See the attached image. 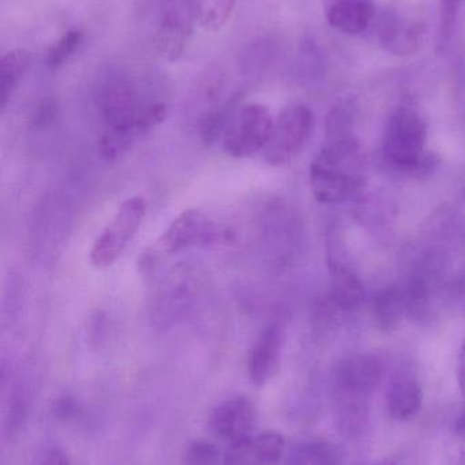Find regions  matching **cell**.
Segmentation results:
<instances>
[{
	"instance_id": "6da1fadb",
	"label": "cell",
	"mask_w": 465,
	"mask_h": 465,
	"mask_svg": "<svg viewBox=\"0 0 465 465\" xmlns=\"http://www.w3.org/2000/svg\"><path fill=\"white\" fill-rule=\"evenodd\" d=\"M96 100L103 124L98 152L108 163L122 158L139 136L160 125L167 116L166 104L144 100L133 79L125 75L104 79Z\"/></svg>"
},
{
	"instance_id": "7a4b0ae2",
	"label": "cell",
	"mask_w": 465,
	"mask_h": 465,
	"mask_svg": "<svg viewBox=\"0 0 465 465\" xmlns=\"http://www.w3.org/2000/svg\"><path fill=\"white\" fill-rule=\"evenodd\" d=\"M384 376V365L376 355L344 358L330 376L336 425L347 436H359L370 418V401Z\"/></svg>"
},
{
	"instance_id": "3957f363",
	"label": "cell",
	"mask_w": 465,
	"mask_h": 465,
	"mask_svg": "<svg viewBox=\"0 0 465 465\" xmlns=\"http://www.w3.org/2000/svg\"><path fill=\"white\" fill-rule=\"evenodd\" d=\"M311 193L324 204H343L359 195L366 184V154L355 136L328 138L308 171Z\"/></svg>"
},
{
	"instance_id": "277c9868",
	"label": "cell",
	"mask_w": 465,
	"mask_h": 465,
	"mask_svg": "<svg viewBox=\"0 0 465 465\" xmlns=\"http://www.w3.org/2000/svg\"><path fill=\"white\" fill-rule=\"evenodd\" d=\"M429 127L412 104L399 105L388 120L382 142L387 165L400 172H417L425 165Z\"/></svg>"
},
{
	"instance_id": "5b68a950",
	"label": "cell",
	"mask_w": 465,
	"mask_h": 465,
	"mask_svg": "<svg viewBox=\"0 0 465 465\" xmlns=\"http://www.w3.org/2000/svg\"><path fill=\"white\" fill-rule=\"evenodd\" d=\"M428 18L415 0H390L377 18L376 37L388 54L409 57L425 40Z\"/></svg>"
},
{
	"instance_id": "8992f818",
	"label": "cell",
	"mask_w": 465,
	"mask_h": 465,
	"mask_svg": "<svg viewBox=\"0 0 465 465\" xmlns=\"http://www.w3.org/2000/svg\"><path fill=\"white\" fill-rule=\"evenodd\" d=\"M147 203L141 196L123 202L111 223L101 231L90 249V262L97 270H106L117 262L126 246L133 240L147 217Z\"/></svg>"
},
{
	"instance_id": "52a82bcc",
	"label": "cell",
	"mask_w": 465,
	"mask_h": 465,
	"mask_svg": "<svg viewBox=\"0 0 465 465\" xmlns=\"http://www.w3.org/2000/svg\"><path fill=\"white\" fill-rule=\"evenodd\" d=\"M314 114L308 106L294 104L287 106L273 124L267 147L262 152L270 166H284L294 161L310 139Z\"/></svg>"
},
{
	"instance_id": "ba28073f",
	"label": "cell",
	"mask_w": 465,
	"mask_h": 465,
	"mask_svg": "<svg viewBox=\"0 0 465 465\" xmlns=\"http://www.w3.org/2000/svg\"><path fill=\"white\" fill-rule=\"evenodd\" d=\"M272 114L262 104L242 106L224 134L221 143L224 152L232 158L243 160L264 152L272 134Z\"/></svg>"
},
{
	"instance_id": "9c48e42d",
	"label": "cell",
	"mask_w": 465,
	"mask_h": 465,
	"mask_svg": "<svg viewBox=\"0 0 465 465\" xmlns=\"http://www.w3.org/2000/svg\"><path fill=\"white\" fill-rule=\"evenodd\" d=\"M197 22L196 0H163L156 24V49L169 62L180 59Z\"/></svg>"
},
{
	"instance_id": "30bf717a",
	"label": "cell",
	"mask_w": 465,
	"mask_h": 465,
	"mask_svg": "<svg viewBox=\"0 0 465 465\" xmlns=\"http://www.w3.org/2000/svg\"><path fill=\"white\" fill-rule=\"evenodd\" d=\"M302 232V223L288 204L275 202L265 210L262 240L275 264L284 267L294 259Z\"/></svg>"
},
{
	"instance_id": "8fae6325",
	"label": "cell",
	"mask_w": 465,
	"mask_h": 465,
	"mask_svg": "<svg viewBox=\"0 0 465 465\" xmlns=\"http://www.w3.org/2000/svg\"><path fill=\"white\" fill-rule=\"evenodd\" d=\"M216 235L217 229L209 215L198 209H188L172 221L158 240V245L166 253L177 254L194 246L213 242Z\"/></svg>"
},
{
	"instance_id": "7c38bea8",
	"label": "cell",
	"mask_w": 465,
	"mask_h": 465,
	"mask_svg": "<svg viewBox=\"0 0 465 465\" xmlns=\"http://www.w3.org/2000/svg\"><path fill=\"white\" fill-rule=\"evenodd\" d=\"M210 430L221 441L237 444L253 436L257 426V410L250 399L235 396L216 406L210 415Z\"/></svg>"
},
{
	"instance_id": "4fadbf2b",
	"label": "cell",
	"mask_w": 465,
	"mask_h": 465,
	"mask_svg": "<svg viewBox=\"0 0 465 465\" xmlns=\"http://www.w3.org/2000/svg\"><path fill=\"white\" fill-rule=\"evenodd\" d=\"M286 343V330L278 322H270L259 333L248 355V379L257 387L269 382L280 368Z\"/></svg>"
},
{
	"instance_id": "5bb4252c",
	"label": "cell",
	"mask_w": 465,
	"mask_h": 465,
	"mask_svg": "<svg viewBox=\"0 0 465 465\" xmlns=\"http://www.w3.org/2000/svg\"><path fill=\"white\" fill-rule=\"evenodd\" d=\"M286 452V440L276 431L253 434L237 444L228 445L223 465H276Z\"/></svg>"
},
{
	"instance_id": "9a60e30c",
	"label": "cell",
	"mask_w": 465,
	"mask_h": 465,
	"mask_svg": "<svg viewBox=\"0 0 465 465\" xmlns=\"http://www.w3.org/2000/svg\"><path fill=\"white\" fill-rule=\"evenodd\" d=\"M330 290L328 292V309L335 313H352L365 302L366 292L362 282L352 268L336 254L329 252Z\"/></svg>"
},
{
	"instance_id": "2e32d148",
	"label": "cell",
	"mask_w": 465,
	"mask_h": 465,
	"mask_svg": "<svg viewBox=\"0 0 465 465\" xmlns=\"http://www.w3.org/2000/svg\"><path fill=\"white\" fill-rule=\"evenodd\" d=\"M328 24L343 33L357 35L365 32L376 18V0H322Z\"/></svg>"
},
{
	"instance_id": "e0dca14e",
	"label": "cell",
	"mask_w": 465,
	"mask_h": 465,
	"mask_svg": "<svg viewBox=\"0 0 465 465\" xmlns=\"http://www.w3.org/2000/svg\"><path fill=\"white\" fill-rule=\"evenodd\" d=\"M423 404V390L411 374H399L390 381L387 392L388 414L396 422L414 420Z\"/></svg>"
},
{
	"instance_id": "ac0fdd59",
	"label": "cell",
	"mask_w": 465,
	"mask_h": 465,
	"mask_svg": "<svg viewBox=\"0 0 465 465\" xmlns=\"http://www.w3.org/2000/svg\"><path fill=\"white\" fill-rule=\"evenodd\" d=\"M374 320L382 331L395 330L404 316H409V302L403 286H389L373 301Z\"/></svg>"
},
{
	"instance_id": "d6986e66",
	"label": "cell",
	"mask_w": 465,
	"mask_h": 465,
	"mask_svg": "<svg viewBox=\"0 0 465 465\" xmlns=\"http://www.w3.org/2000/svg\"><path fill=\"white\" fill-rule=\"evenodd\" d=\"M30 64V56L24 49H13L0 60V108H7L11 95L24 78Z\"/></svg>"
},
{
	"instance_id": "ffe728a7",
	"label": "cell",
	"mask_w": 465,
	"mask_h": 465,
	"mask_svg": "<svg viewBox=\"0 0 465 465\" xmlns=\"http://www.w3.org/2000/svg\"><path fill=\"white\" fill-rule=\"evenodd\" d=\"M288 465H341V453L330 442H306L289 455Z\"/></svg>"
},
{
	"instance_id": "44dd1931",
	"label": "cell",
	"mask_w": 465,
	"mask_h": 465,
	"mask_svg": "<svg viewBox=\"0 0 465 465\" xmlns=\"http://www.w3.org/2000/svg\"><path fill=\"white\" fill-rule=\"evenodd\" d=\"M463 0H437V51L445 52L455 37Z\"/></svg>"
},
{
	"instance_id": "7402d4cb",
	"label": "cell",
	"mask_w": 465,
	"mask_h": 465,
	"mask_svg": "<svg viewBox=\"0 0 465 465\" xmlns=\"http://www.w3.org/2000/svg\"><path fill=\"white\" fill-rule=\"evenodd\" d=\"M237 0H196L197 19L205 30L218 32L234 13Z\"/></svg>"
},
{
	"instance_id": "603a6c76",
	"label": "cell",
	"mask_w": 465,
	"mask_h": 465,
	"mask_svg": "<svg viewBox=\"0 0 465 465\" xmlns=\"http://www.w3.org/2000/svg\"><path fill=\"white\" fill-rule=\"evenodd\" d=\"M82 41H84L82 30L71 29L65 33L49 51L48 59H46L49 67L57 68L65 64L76 54Z\"/></svg>"
},
{
	"instance_id": "cb8c5ba5",
	"label": "cell",
	"mask_w": 465,
	"mask_h": 465,
	"mask_svg": "<svg viewBox=\"0 0 465 465\" xmlns=\"http://www.w3.org/2000/svg\"><path fill=\"white\" fill-rule=\"evenodd\" d=\"M223 455L217 445L209 441H197L188 448L185 465H223Z\"/></svg>"
},
{
	"instance_id": "d4e9b609",
	"label": "cell",
	"mask_w": 465,
	"mask_h": 465,
	"mask_svg": "<svg viewBox=\"0 0 465 465\" xmlns=\"http://www.w3.org/2000/svg\"><path fill=\"white\" fill-rule=\"evenodd\" d=\"M56 101L46 98V100L41 101L37 108H35V111L33 112L30 125H32L33 130H43V128L51 125L52 123L55 122V119H56Z\"/></svg>"
},
{
	"instance_id": "484cf974",
	"label": "cell",
	"mask_w": 465,
	"mask_h": 465,
	"mask_svg": "<svg viewBox=\"0 0 465 465\" xmlns=\"http://www.w3.org/2000/svg\"><path fill=\"white\" fill-rule=\"evenodd\" d=\"M298 59H299V68L305 74H314L321 67V54L314 41L306 40L302 44Z\"/></svg>"
},
{
	"instance_id": "4316f807",
	"label": "cell",
	"mask_w": 465,
	"mask_h": 465,
	"mask_svg": "<svg viewBox=\"0 0 465 465\" xmlns=\"http://www.w3.org/2000/svg\"><path fill=\"white\" fill-rule=\"evenodd\" d=\"M33 465H71L67 455L59 450H48Z\"/></svg>"
},
{
	"instance_id": "83f0119b",
	"label": "cell",
	"mask_w": 465,
	"mask_h": 465,
	"mask_svg": "<svg viewBox=\"0 0 465 465\" xmlns=\"http://www.w3.org/2000/svg\"><path fill=\"white\" fill-rule=\"evenodd\" d=\"M459 387H460L461 393L465 398V341L461 347L460 355H459Z\"/></svg>"
},
{
	"instance_id": "f1b7e54d",
	"label": "cell",
	"mask_w": 465,
	"mask_h": 465,
	"mask_svg": "<svg viewBox=\"0 0 465 465\" xmlns=\"http://www.w3.org/2000/svg\"><path fill=\"white\" fill-rule=\"evenodd\" d=\"M455 433L465 439V409L459 414L455 420Z\"/></svg>"
},
{
	"instance_id": "f546056e",
	"label": "cell",
	"mask_w": 465,
	"mask_h": 465,
	"mask_svg": "<svg viewBox=\"0 0 465 465\" xmlns=\"http://www.w3.org/2000/svg\"><path fill=\"white\" fill-rule=\"evenodd\" d=\"M371 465H396V464L393 463L392 460H384V461H379V463L371 464Z\"/></svg>"
},
{
	"instance_id": "4dcf8cb0",
	"label": "cell",
	"mask_w": 465,
	"mask_h": 465,
	"mask_svg": "<svg viewBox=\"0 0 465 465\" xmlns=\"http://www.w3.org/2000/svg\"><path fill=\"white\" fill-rule=\"evenodd\" d=\"M464 87H465V73H464Z\"/></svg>"
}]
</instances>
